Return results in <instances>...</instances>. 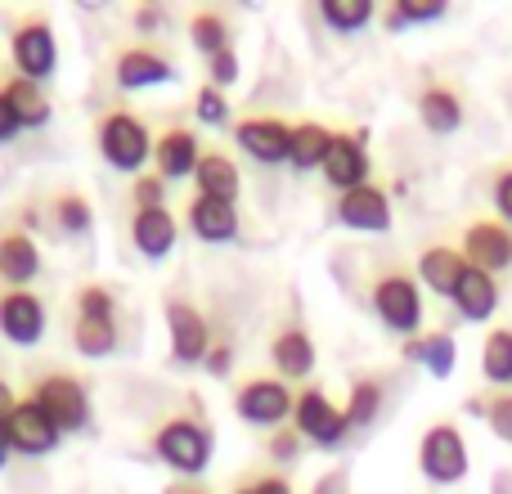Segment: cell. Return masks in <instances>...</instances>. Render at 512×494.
I'll list each match as a JSON object with an SVG mask.
<instances>
[{"label":"cell","mask_w":512,"mask_h":494,"mask_svg":"<svg viewBox=\"0 0 512 494\" xmlns=\"http://www.w3.org/2000/svg\"><path fill=\"white\" fill-rule=\"evenodd\" d=\"M212 454H216V436L203 423L198 405H194V414H176L167 423H158V432H153V459L185 481L203 477Z\"/></svg>","instance_id":"cell-1"},{"label":"cell","mask_w":512,"mask_h":494,"mask_svg":"<svg viewBox=\"0 0 512 494\" xmlns=\"http://www.w3.org/2000/svg\"><path fill=\"white\" fill-rule=\"evenodd\" d=\"M369 306L387 333L405 337V342L423 333V292H418V279L405 270V265H387V270L373 274Z\"/></svg>","instance_id":"cell-2"},{"label":"cell","mask_w":512,"mask_h":494,"mask_svg":"<svg viewBox=\"0 0 512 494\" xmlns=\"http://www.w3.org/2000/svg\"><path fill=\"white\" fill-rule=\"evenodd\" d=\"M95 144L99 158L113 171H122V176H140L144 162L153 158V135L144 126V117L131 113V108H108L95 122Z\"/></svg>","instance_id":"cell-3"},{"label":"cell","mask_w":512,"mask_h":494,"mask_svg":"<svg viewBox=\"0 0 512 494\" xmlns=\"http://www.w3.org/2000/svg\"><path fill=\"white\" fill-rule=\"evenodd\" d=\"M418 472L432 486H459L468 477V441L454 418H436L418 441Z\"/></svg>","instance_id":"cell-4"},{"label":"cell","mask_w":512,"mask_h":494,"mask_svg":"<svg viewBox=\"0 0 512 494\" xmlns=\"http://www.w3.org/2000/svg\"><path fill=\"white\" fill-rule=\"evenodd\" d=\"M9 59H14V77H27L36 86H45V77H54L59 68V41L45 14H27L9 32Z\"/></svg>","instance_id":"cell-5"},{"label":"cell","mask_w":512,"mask_h":494,"mask_svg":"<svg viewBox=\"0 0 512 494\" xmlns=\"http://www.w3.org/2000/svg\"><path fill=\"white\" fill-rule=\"evenodd\" d=\"M162 319H167L171 364H180V369H203L207 351H212V342H216V333H212L203 310L185 297H167L162 301Z\"/></svg>","instance_id":"cell-6"},{"label":"cell","mask_w":512,"mask_h":494,"mask_svg":"<svg viewBox=\"0 0 512 494\" xmlns=\"http://www.w3.org/2000/svg\"><path fill=\"white\" fill-rule=\"evenodd\" d=\"M292 427L301 432V441L315 445V450H337L351 436V423H346V409H337L328 400L324 387H301L297 405H292Z\"/></svg>","instance_id":"cell-7"},{"label":"cell","mask_w":512,"mask_h":494,"mask_svg":"<svg viewBox=\"0 0 512 494\" xmlns=\"http://www.w3.org/2000/svg\"><path fill=\"white\" fill-rule=\"evenodd\" d=\"M27 400H36V405L54 418V427H59L63 436L90 427V391H86V382L72 378V373H50V378H41Z\"/></svg>","instance_id":"cell-8"},{"label":"cell","mask_w":512,"mask_h":494,"mask_svg":"<svg viewBox=\"0 0 512 494\" xmlns=\"http://www.w3.org/2000/svg\"><path fill=\"white\" fill-rule=\"evenodd\" d=\"M292 405H297V391L283 378H248L234 391V414L248 427H283L292 418Z\"/></svg>","instance_id":"cell-9"},{"label":"cell","mask_w":512,"mask_h":494,"mask_svg":"<svg viewBox=\"0 0 512 494\" xmlns=\"http://www.w3.org/2000/svg\"><path fill=\"white\" fill-rule=\"evenodd\" d=\"M5 432H9V450L23 454V459H45V454H54L59 441H63V432L54 427V418L45 414L36 400H18L14 414H9V423H5Z\"/></svg>","instance_id":"cell-10"},{"label":"cell","mask_w":512,"mask_h":494,"mask_svg":"<svg viewBox=\"0 0 512 494\" xmlns=\"http://www.w3.org/2000/svg\"><path fill=\"white\" fill-rule=\"evenodd\" d=\"M234 144H239L252 162H261V167H283L292 153V126L270 113L243 117V122H234Z\"/></svg>","instance_id":"cell-11"},{"label":"cell","mask_w":512,"mask_h":494,"mask_svg":"<svg viewBox=\"0 0 512 494\" xmlns=\"http://www.w3.org/2000/svg\"><path fill=\"white\" fill-rule=\"evenodd\" d=\"M50 328V310L36 292L27 288H5L0 292V337L14 346H36Z\"/></svg>","instance_id":"cell-12"},{"label":"cell","mask_w":512,"mask_h":494,"mask_svg":"<svg viewBox=\"0 0 512 494\" xmlns=\"http://www.w3.org/2000/svg\"><path fill=\"white\" fill-rule=\"evenodd\" d=\"M333 221L346 225V230H360V234H387L391 230V198L382 185H355L346 194H337L333 203Z\"/></svg>","instance_id":"cell-13"},{"label":"cell","mask_w":512,"mask_h":494,"mask_svg":"<svg viewBox=\"0 0 512 494\" xmlns=\"http://www.w3.org/2000/svg\"><path fill=\"white\" fill-rule=\"evenodd\" d=\"M463 256H468V265L499 279V270H512V230L495 216H477L463 230Z\"/></svg>","instance_id":"cell-14"},{"label":"cell","mask_w":512,"mask_h":494,"mask_svg":"<svg viewBox=\"0 0 512 494\" xmlns=\"http://www.w3.org/2000/svg\"><path fill=\"white\" fill-rule=\"evenodd\" d=\"M324 180L346 194L355 185H369V149H364V131H333V144H328L324 158Z\"/></svg>","instance_id":"cell-15"},{"label":"cell","mask_w":512,"mask_h":494,"mask_svg":"<svg viewBox=\"0 0 512 494\" xmlns=\"http://www.w3.org/2000/svg\"><path fill=\"white\" fill-rule=\"evenodd\" d=\"M463 270H468V256H463V247H454V243H427L423 252L414 256V279L445 301L454 297Z\"/></svg>","instance_id":"cell-16"},{"label":"cell","mask_w":512,"mask_h":494,"mask_svg":"<svg viewBox=\"0 0 512 494\" xmlns=\"http://www.w3.org/2000/svg\"><path fill=\"white\" fill-rule=\"evenodd\" d=\"M113 77L122 90H149V86H167L176 81V63L158 50V45H131L117 54Z\"/></svg>","instance_id":"cell-17"},{"label":"cell","mask_w":512,"mask_h":494,"mask_svg":"<svg viewBox=\"0 0 512 494\" xmlns=\"http://www.w3.org/2000/svg\"><path fill=\"white\" fill-rule=\"evenodd\" d=\"M180 239V221L171 207H135L131 212V243L144 261H167Z\"/></svg>","instance_id":"cell-18"},{"label":"cell","mask_w":512,"mask_h":494,"mask_svg":"<svg viewBox=\"0 0 512 494\" xmlns=\"http://www.w3.org/2000/svg\"><path fill=\"white\" fill-rule=\"evenodd\" d=\"M185 225H189V234H194V239H203V243H212V247L234 243V239H239V230H243L239 207L221 203V198H203V194L189 198Z\"/></svg>","instance_id":"cell-19"},{"label":"cell","mask_w":512,"mask_h":494,"mask_svg":"<svg viewBox=\"0 0 512 494\" xmlns=\"http://www.w3.org/2000/svg\"><path fill=\"white\" fill-rule=\"evenodd\" d=\"M414 113L432 135H454L463 126V117H468V104H463L459 86H450V81H427L414 99Z\"/></svg>","instance_id":"cell-20"},{"label":"cell","mask_w":512,"mask_h":494,"mask_svg":"<svg viewBox=\"0 0 512 494\" xmlns=\"http://www.w3.org/2000/svg\"><path fill=\"white\" fill-rule=\"evenodd\" d=\"M203 158V140L189 126H167V131L153 140V162H158V176L167 180H194V167Z\"/></svg>","instance_id":"cell-21"},{"label":"cell","mask_w":512,"mask_h":494,"mask_svg":"<svg viewBox=\"0 0 512 494\" xmlns=\"http://www.w3.org/2000/svg\"><path fill=\"white\" fill-rule=\"evenodd\" d=\"M315 360H319L315 337H310L301 324H283L279 333L270 337V364H274V373H279L283 382L310 378V373H315Z\"/></svg>","instance_id":"cell-22"},{"label":"cell","mask_w":512,"mask_h":494,"mask_svg":"<svg viewBox=\"0 0 512 494\" xmlns=\"http://www.w3.org/2000/svg\"><path fill=\"white\" fill-rule=\"evenodd\" d=\"M499 297H504V288H499L495 274L468 265L463 279H459V288H454V297H450V306L459 310L463 319H472V324H486V319L499 310Z\"/></svg>","instance_id":"cell-23"},{"label":"cell","mask_w":512,"mask_h":494,"mask_svg":"<svg viewBox=\"0 0 512 494\" xmlns=\"http://www.w3.org/2000/svg\"><path fill=\"white\" fill-rule=\"evenodd\" d=\"M194 189L203 198H221V203H239L243 194V176H239V162L230 153H216V149H203L194 167Z\"/></svg>","instance_id":"cell-24"},{"label":"cell","mask_w":512,"mask_h":494,"mask_svg":"<svg viewBox=\"0 0 512 494\" xmlns=\"http://www.w3.org/2000/svg\"><path fill=\"white\" fill-rule=\"evenodd\" d=\"M36 274H41V247H36V239L23 230H5L0 234V279L9 288H27Z\"/></svg>","instance_id":"cell-25"},{"label":"cell","mask_w":512,"mask_h":494,"mask_svg":"<svg viewBox=\"0 0 512 494\" xmlns=\"http://www.w3.org/2000/svg\"><path fill=\"white\" fill-rule=\"evenodd\" d=\"M400 355L423 364L432 378H450L454 360H459V346H454V337L445 333V328H432V333H418V337H409V342H400Z\"/></svg>","instance_id":"cell-26"},{"label":"cell","mask_w":512,"mask_h":494,"mask_svg":"<svg viewBox=\"0 0 512 494\" xmlns=\"http://www.w3.org/2000/svg\"><path fill=\"white\" fill-rule=\"evenodd\" d=\"M328 144H333V131L319 122H297L292 126V153H288V167L292 171H319L328 158Z\"/></svg>","instance_id":"cell-27"},{"label":"cell","mask_w":512,"mask_h":494,"mask_svg":"<svg viewBox=\"0 0 512 494\" xmlns=\"http://www.w3.org/2000/svg\"><path fill=\"white\" fill-rule=\"evenodd\" d=\"M481 373L490 387L512 391V324H499L481 342Z\"/></svg>","instance_id":"cell-28"},{"label":"cell","mask_w":512,"mask_h":494,"mask_svg":"<svg viewBox=\"0 0 512 494\" xmlns=\"http://www.w3.org/2000/svg\"><path fill=\"white\" fill-rule=\"evenodd\" d=\"M0 90H5V99L14 104V113H18V122H23V131H27V126L36 131V126L50 122L54 108H50V95H45V86H36V81H27V77H9Z\"/></svg>","instance_id":"cell-29"},{"label":"cell","mask_w":512,"mask_h":494,"mask_svg":"<svg viewBox=\"0 0 512 494\" xmlns=\"http://www.w3.org/2000/svg\"><path fill=\"white\" fill-rule=\"evenodd\" d=\"M463 409L477 418H486V427L499 436L504 445H512V391H472L468 400H463Z\"/></svg>","instance_id":"cell-30"},{"label":"cell","mask_w":512,"mask_h":494,"mask_svg":"<svg viewBox=\"0 0 512 494\" xmlns=\"http://www.w3.org/2000/svg\"><path fill=\"white\" fill-rule=\"evenodd\" d=\"M382 400H387V382L382 378H355L351 382V396H346V423H351V432H360V427H373V418L382 414Z\"/></svg>","instance_id":"cell-31"},{"label":"cell","mask_w":512,"mask_h":494,"mask_svg":"<svg viewBox=\"0 0 512 494\" xmlns=\"http://www.w3.org/2000/svg\"><path fill=\"white\" fill-rule=\"evenodd\" d=\"M122 333H117V319H72V346L86 360H104L117 351Z\"/></svg>","instance_id":"cell-32"},{"label":"cell","mask_w":512,"mask_h":494,"mask_svg":"<svg viewBox=\"0 0 512 494\" xmlns=\"http://www.w3.org/2000/svg\"><path fill=\"white\" fill-rule=\"evenodd\" d=\"M189 41H194V50L203 54V59H212V54L230 50V18L216 14V9H198L194 18H189Z\"/></svg>","instance_id":"cell-33"},{"label":"cell","mask_w":512,"mask_h":494,"mask_svg":"<svg viewBox=\"0 0 512 494\" xmlns=\"http://www.w3.org/2000/svg\"><path fill=\"white\" fill-rule=\"evenodd\" d=\"M319 18H324L333 32H360L378 18V5L373 0H319Z\"/></svg>","instance_id":"cell-34"},{"label":"cell","mask_w":512,"mask_h":494,"mask_svg":"<svg viewBox=\"0 0 512 494\" xmlns=\"http://www.w3.org/2000/svg\"><path fill=\"white\" fill-rule=\"evenodd\" d=\"M54 221H59V230L68 234V239H81V234H90V225H95V207H90L86 194H54Z\"/></svg>","instance_id":"cell-35"},{"label":"cell","mask_w":512,"mask_h":494,"mask_svg":"<svg viewBox=\"0 0 512 494\" xmlns=\"http://www.w3.org/2000/svg\"><path fill=\"white\" fill-rule=\"evenodd\" d=\"M445 18V0H396V5L382 9V27L387 32H400V27H414V23H436Z\"/></svg>","instance_id":"cell-36"},{"label":"cell","mask_w":512,"mask_h":494,"mask_svg":"<svg viewBox=\"0 0 512 494\" xmlns=\"http://www.w3.org/2000/svg\"><path fill=\"white\" fill-rule=\"evenodd\" d=\"M77 319H117V292L108 283H81Z\"/></svg>","instance_id":"cell-37"},{"label":"cell","mask_w":512,"mask_h":494,"mask_svg":"<svg viewBox=\"0 0 512 494\" xmlns=\"http://www.w3.org/2000/svg\"><path fill=\"white\" fill-rule=\"evenodd\" d=\"M194 117H198L203 126H225V122H230V99H225V90L198 86V95H194Z\"/></svg>","instance_id":"cell-38"},{"label":"cell","mask_w":512,"mask_h":494,"mask_svg":"<svg viewBox=\"0 0 512 494\" xmlns=\"http://www.w3.org/2000/svg\"><path fill=\"white\" fill-rule=\"evenodd\" d=\"M301 432L297 427H274L270 436H265V454H270L274 463H297L301 459Z\"/></svg>","instance_id":"cell-39"},{"label":"cell","mask_w":512,"mask_h":494,"mask_svg":"<svg viewBox=\"0 0 512 494\" xmlns=\"http://www.w3.org/2000/svg\"><path fill=\"white\" fill-rule=\"evenodd\" d=\"M131 203L135 207H167V180L158 171H140L131 185Z\"/></svg>","instance_id":"cell-40"},{"label":"cell","mask_w":512,"mask_h":494,"mask_svg":"<svg viewBox=\"0 0 512 494\" xmlns=\"http://www.w3.org/2000/svg\"><path fill=\"white\" fill-rule=\"evenodd\" d=\"M239 81V50H221V54H212L207 59V86H216V90H225V86H234Z\"/></svg>","instance_id":"cell-41"},{"label":"cell","mask_w":512,"mask_h":494,"mask_svg":"<svg viewBox=\"0 0 512 494\" xmlns=\"http://www.w3.org/2000/svg\"><path fill=\"white\" fill-rule=\"evenodd\" d=\"M490 198H495V212L499 221L512 230V162H504V167L490 176Z\"/></svg>","instance_id":"cell-42"},{"label":"cell","mask_w":512,"mask_h":494,"mask_svg":"<svg viewBox=\"0 0 512 494\" xmlns=\"http://www.w3.org/2000/svg\"><path fill=\"white\" fill-rule=\"evenodd\" d=\"M203 369L212 373V378H225V373L234 369V342L230 337H216L212 351H207V360H203Z\"/></svg>","instance_id":"cell-43"},{"label":"cell","mask_w":512,"mask_h":494,"mask_svg":"<svg viewBox=\"0 0 512 494\" xmlns=\"http://www.w3.org/2000/svg\"><path fill=\"white\" fill-rule=\"evenodd\" d=\"M18 135H23V122H18L14 104H9L5 90H0V144H14Z\"/></svg>","instance_id":"cell-44"},{"label":"cell","mask_w":512,"mask_h":494,"mask_svg":"<svg viewBox=\"0 0 512 494\" xmlns=\"http://www.w3.org/2000/svg\"><path fill=\"white\" fill-rule=\"evenodd\" d=\"M131 23H135V32H158V27L167 23V9H162V5H144V9H135Z\"/></svg>","instance_id":"cell-45"},{"label":"cell","mask_w":512,"mask_h":494,"mask_svg":"<svg viewBox=\"0 0 512 494\" xmlns=\"http://www.w3.org/2000/svg\"><path fill=\"white\" fill-rule=\"evenodd\" d=\"M14 405H18L14 387H9V382L0 378V423H9V414H14Z\"/></svg>","instance_id":"cell-46"},{"label":"cell","mask_w":512,"mask_h":494,"mask_svg":"<svg viewBox=\"0 0 512 494\" xmlns=\"http://www.w3.org/2000/svg\"><path fill=\"white\" fill-rule=\"evenodd\" d=\"M256 494H292V486L283 477H261V481H252Z\"/></svg>","instance_id":"cell-47"},{"label":"cell","mask_w":512,"mask_h":494,"mask_svg":"<svg viewBox=\"0 0 512 494\" xmlns=\"http://www.w3.org/2000/svg\"><path fill=\"white\" fill-rule=\"evenodd\" d=\"M162 494H212V490H203V486H194V481H171Z\"/></svg>","instance_id":"cell-48"},{"label":"cell","mask_w":512,"mask_h":494,"mask_svg":"<svg viewBox=\"0 0 512 494\" xmlns=\"http://www.w3.org/2000/svg\"><path fill=\"white\" fill-rule=\"evenodd\" d=\"M315 494H342V472H333V477H324V481H319Z\"/></svg>","instance_id":"cell-49"},{"label":"cell","mask_w":512,"mask_h":494,"mask_svg":"<svg viewBox=\"0 0 512 494\" xmlns=\"http://www.w3.org/2000/svg\"><path fill=\"white\" fill-rule=\"evenodd\" d=\"M14 459V450H9V432H5V423H0V468Z\"/></svg>","instance_id":"cell-50"},{"label":"cell","mask_w":512,"mask_h":494,"mask_svg":"<svg viewBox=\"0 0 512 494\" xmlns=\"http://www.w3.org/2000/svg\"><path fill=\"white\" fill-rule=\"evenodd\" d=\"M234 494H256V486H239V490H234Z\"/></svg>","instance_id":"cell-51"}]
</instances>
